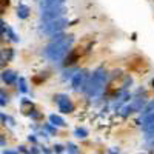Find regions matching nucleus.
<instances>
[{"instance_id":"obj_10","label":"nucleus","mask_w":154,"mask_h":154,"mask_svg":"<svg viewBox=\"0 0 154 154\" xmlns=\"http://www.w3.org/2000/svg\"><path fill=\"white\" fill-rule=\"evenodd\" d=\"M49 123H53L56 128H57V126H65V125H66L65 120H63L60 116H57V114H49Z\"/></svg>"},{"instance_id":"obj_30","label":"nucleus","mask_w":154,"mask_h":154,"mask_svg":"<svg viewBox=\"0 0 154 154\" xmlns=\"http://www.w3.org/2000/svg\"><path fill=\"white\" fill-rule=\"evenodd\" d=\"M0 142H2V146H5V143H6V142H5V136L0 137Z\"/></svg>"},{"instance_id":"obj_6","label":"nucleus","mask_w":154,"mask_h":154,"mask_svg":"<svg viewBox=\"0 0 154 154\" xmlns=\"http://www.w3.org/2000/svg\"><path fill=\"white\" fill-rule=\"evenodd\" d=\"M137 123L142 126V131L143 133H149V131H154V111L143 116V117H139L137 119Z\"/></svg>"},{"instance_id":"obj_5","label":"nucleus","mask_w":154,"mask_h":154,"mask_svg":"<svg viewBox=\"0 0 154 154\" xmlns=\"http://www.w3.org/2000/svg\"><path fill=\"white\" fill-rule=\"evenodd\" d=\"M54 100H56L60 112L69 114V112L74 111V103H72V100L69 99L68 94H57V96H54Z\"/></svg>"},{"instance_id":"obj_18","label":"nucleus","mask_w":154,"mask_h":154,"mask_svg":"<svg viewBox=\"0 0 154 154\" xmlns=\"http://www.w3.org/2000/svg\"><path fill=\"white\" fill-rule=\"evenodd\" d=\"M6 34H8V37H9V40H12V42H19L20 40V37L12 31L11 28H8V31H6Z\"/></svg>"},{"instance_id":"obj_19","label":"nucleus","mask_w":154,"mask_h":154,"mask_svg":"<svg viewBox=\"0 0 154 154\" xmlns=\"http://www.w3.org/2000/svg\"><path fill=\"white\" fill-rule=\"evenodd\" d=\"M68 154H79V148H77L74 143H68Z\"/></svg>"},{"instance_id":"obj_28","label":"nucleus","mask_w":154,"mask_h":154,"mask_svg":"<svg viewBox=\"0 0 154 154\" xmlns=\"http://www.w3.org/2000/svg\"><path fill=\"white\" fill-rule=\"evenodd\" d=\"M109 152H111V154H119V148H117V149H116V148H111Z\"/></svg>"},{"instance_id":"obj_23","label":"nucleus","mask_w":154,"mask_h":154,"mask_svg":"<svg viewBox=\"0 0 154 154\" xmlns=\"http://www.w3.org/2000/svg\"><path fill=\"white\" fill-rule=\"evenodd\" d=\"M28 114H29V117H32V119H38V117H40V114H38L35 109H32V111L29 109V112H28Z\"/></svg>"},{"instance_id":"obj_16","label":"nucleus","mask_w":154,"mask_h":154,"mask_svg":"<svg viewBox=\"0 0 154 154\" xmlns=\"http://www.w3.org/2000/svg\"><path fill=\"white\" fill-rule=\"evenodd\" d=\"M19 89H20V93H23V94L28 93V86H26L25 77H19Z\"/></svg>"},{"instance_id":"obj_27","label":"nucleus","mask_w":154,"mask_h":154,"mask_svg":"<svg viewBox=\"0 0 154 154\" xmlns=\"http://www.w3.org/2000/svg\"><path fill=\"white\" fill-rule=\"evenodd\" d=\"M3 154H19V152H16V151H11V149H5V151H3Z\"/></svg>"},{"instance_id":"obj_24","label":"nucleus","mask_w":154,"mask_h":154,"mask_svg":"<svg viewBox=\"0 0 154 154\" xmlns=\"http://www.w3.org/2000/svg\"><path fill=\"white\" fill-rule=\"evenodd\" d=\"M28 140H29V142H32V143H37V137H35V134H31V136L28 137Z\"/></svg>"},{"instance_id":"obj_17","label":"nucleus","mask_w":154,"mask_h":154,"mask_svg":"<svg viewBox=\"0 0 154 154\" xmlns=\"http://www.w3.org/2000/svg\"><path fill=\"white\" fill-rule=\"evenodd\" d=\"M5 56H6V62L11 60L12 57H14V49H11V48L3 49V51H2V57H5Z\"/></svg>"},{"instance_id":"obj_4","label":"nucleus","mask_w":154,"mask_h":154,"mask_svg":"<svg viewBox=\"0 0 154 154\" xmlns=\"http://www.w3.org/2000/svg\"><path fill=\"white\" fill-rule=\"evenodd\" d=\"M68 12L66 6H57V8H48V9H42L40 12V19L43 20V23L46 22H53V20H57L60 17H63Z\"/></svg>"},{"instance_id":"obj_14","label":"nucleus","mask_w":154,"mask_h":154,"mask_svg":"<svg viewBox=\"0 0 154 154\" xmlns=\"http://www.w3.org/2000/svg\"><path fill=\"white\" fill-rule=\"evenodd\" d=\"M74 136L77 137V139H85L86 136H88V131L85 130V128H75V130H74Z\"/></svg>"},{"instance_id":"obj_2","label":"nucleus","mask_w":154,"mask_h":154,"mask_svg":"<svg viewBox=\"0 0 154 154\" xmlns=\"http://www.w3.org/2000/svg\"><path fill=\"white\" fill-rule=\"evenodd\" d=\"M108 82V71L105 68H96L93 71V74H89V82H88V88H86V94L89 97H99L103 89L106 86Z\"/></svg>"},{"instance_id":"obj_15","label":"nucleus","mask_w":154,"mask_h":154,"mask_svg":"<svg viewBox=\"0 0 154 154\" xmlns=\"http://www.w3.org/2000/svg\"><path fill=\"white\" fill-rule=\"evenodd\" d=\"M77 71H79L77 68H68V69H65V71H63V79H65V80H66V79H69V80H71Z\"/></svg>"},{"instance_id":"obj_21","label":"nucleus","mask_w":154,"mask_h":154,"mask_svg":"<svg viewBox=\"0 0 154 154\" xmlns=\"http://www.w3.org/2000/svg\"><path fill=\"white\" fill-rule=\"evenodd\" d=\"M0 96H2V100H0V105H2V106H5V105L8 103V96L5 94V91H2V93H0Z\"/></svg>"},{"instance_id":"obj_20","label":"nucleus","mask_w":154,"mask_h":154,"mask_svg":"<svg viewBox=\"0 0 154 154\" xmlns=\"http://www.w3.org/2000/svg\"><path fill=\"white\" fill-rule=\"evenodd\" d=\"M45 130H46L48 133H51V134H54V133L57 131V128H56L53 123H45Z\"/></svg>"},{"instance_id":"obj_12","label":"nucleus","mask_w":154,"mask_h":154,"mask_svg":"<svg viewBox=\"0 0 154 154\" xmlns=\"http://www.w3.org/2000/svg\"><path fill=\"white\" fill-rule=\"evenodd\" d=\"M152 111H154V99L148 100L146 106L143 108V111H142V112H140V116H139V117H143V116H146V114H149V112H152Z\"/></svg>"},{"instance_id":"obj_31","label":"nucleus","mask_w":154,"mask_h":154,"mask_svg":"<svg viewBox=\"0 0 154 154\" xmlns=\"http://www.w3.org/2000/svg\"><path fill=\"white\" fill-rule=\"evenodd\" d=\"M151 85H152V88H154V79H152V80H151Z\"/></svg>"},{"instance_id":"obj_26","label":"nucleus","mask_w":154,"mask_h":154,"mask_svg":"<svg viewBox=\"0 0 154 154\" xmlns=\"http://www.w3.org/2000/svg\"><path fill=\"white\" fill-rule=\"evenodd\" d=\"M19 149H20V152H25V154H29V151H28L26 148H25L23 145H22V146H19Z\"/></svg>"},{"instance_id":"obj_11","label":"nucleus","mask_w":154,"mask_h":154,"mask_svg":"<svg viewBox=\"0 0 154 154\" xmlns=\"http://www.w3.org/2000/svg\"><path fill=\"white\" fill-rule=\"evenodd\" d=\"M75 59H77V54L74 53V51H71V53L63 59V66H71L72 63L75 62Z\"/></svg>"},{"instance_id":"obj_29","label":"nucleus","mask_w":154,"mask_h":154,"mask_svg":"<svg viewBox=\"0 0 154 154\" xmlns=\"http://www.w3.org/2000/svg\"><path fill=\"white\" fill-rule=\"evenodd\" d=\"M42 151H43L45 154H51V151H49V149H48L46 146H43V148H42Z\"/></svg>"},{"instance_id":"obj_25","label":"nucleus","mask_w":154,"mask_h":154,"mask_svg":"<svg viewBox=\"0 0 154 154\" xmlns=\"http://www.w3.org/2000/svg\"><path fill=\"white\" fill-rule=\"evenodd\" d=\"M29 154H38V149H37L35 146H31V149H29Z\"/></svg>"},{"instance_id":"obj_8","label":"nucleus","mask_w":154,"mask_h":154,"mask_svg":"<svg viewBox=\"0 0 154 154\" xmlns=\"http://www.w3.org/2000/svg\"><path fill=\"white\" fill-rule=\"evenodd\" d=\"M66 0H40V8L42 9H48V8H57V6H63Z\"/></svg>"},{"instance_id":"obj_9","label":"nucleus","mask_w":154,"mask_h":154,"mask_svg":"<svg viewBox=\"0 0 154 154\" xmlns=\"http://www.w3.org/2000/svg\"><path fill=\"white\" fill-rule=\"evenodd\" d=\"M28 16H29V8H28L26 5L20 3V5L17 6V17H19V19H26Z\"/></svg>"},{"instance_id":"obj_7","label":"nucleus","mask_w":154,"mask_h":154,"mask_svg":"<svg viewBox=\"0 0 154 154\" xmlns=\"http://www.w3.org/2000/svg\"><path fill=\"white\" fill-rule=\"evenodd\" d=\"M2 80L6 83V85H12V83H16L19 80V75L16 71H12V69H3L2 72Z\"/></svg>"},{"instance_id":"obj_22","label":"nucleus","mask_w":154,"mask_h":154,"mask_svg":"<svg viewBox=\"0 0 154 154\" xmlns=\"http://www.w3.org/2000/svg\"><path fill=\"white\" fill-rule=\"evenodd\" d=\"M63 149H65V148H63V145H54V152L56 154H60V152H63Z\"/></svg>"},{"instance_id":"obj_1","label":"nucleus","mask_w":154,"mask_h":154,"mask_svg":"<svg viewBox=\"0 0 154 154\" xmlns=\"http://www.w3.org/2000/svg\"><path fill=\"white\" fill-rule=\"evenodd\" d=\"M74 43V35H66L65 38L57 42H49L48 46H45L43 49V54L51 60V62H59L62 59H65L69 53H71V48Z\"/></svg>"},{"instance_id":"obj_13","label":"nucleus","mask_w":154,"mask_h":154,"mask_svg":"<svg viewBox=\"0 0 154 154\" xmlns=\"http://www.w3.org/2000/svg\"><path fill=\"white\" fill-rule=\"evenodd\" d=\"M131 112H134L131 103H126V105H123V106L120 108V116H122V117H128V116H130Z\"/></svg>"},{"instance_id":"obj_3","label":"nucleus","mask_w":154,"mask_h":154,"mask_svg":"<svg viewBox=\"0 0 154 154\" xmlns=\"http://www.w3.org/2000/svg\"><path fill=\"white\" fill-rule=\"evenodd\" d=\"M68 25H69V19H66V17H60V19H57V20L43 23L42 26H40V29H42L43 32L49 34V35H54V34H57V32H62L63 29L68 26Z\"/></svg>"}]
</instances>
